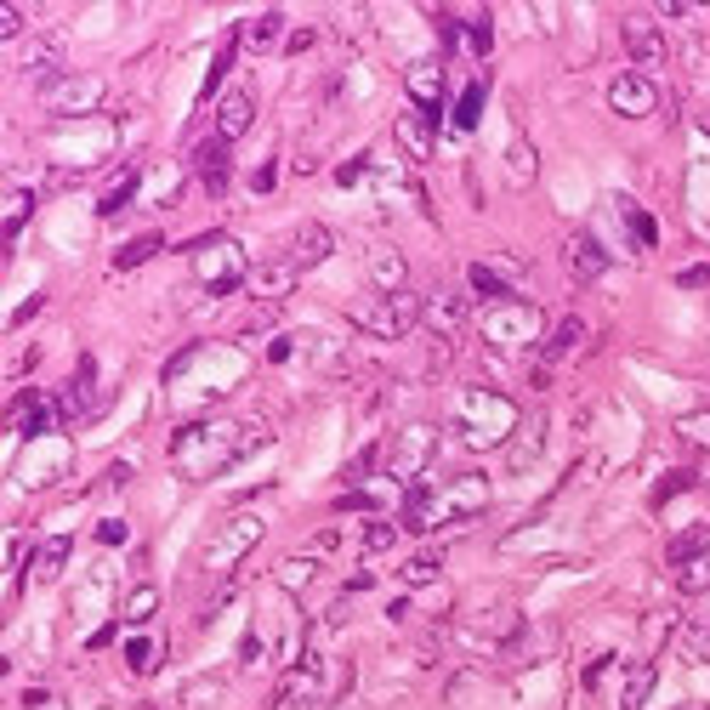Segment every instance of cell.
Segmentation results:
<instances>
[{"instance_id":"cell-18","label":"cell","mask_w":710,"mask_h":710,"mask_svg":"<svg viewBox=\"0 0 710 710\" xmlns=\"http://www.w3.org/2000/svg\"><path fill=\"white\" fill-rule=\"evenodd\" d=\"M194 171H199V182H205L211 194H222V188H228V142H222V137L199 142V148H194Z\"/></svg>"},{"instance_id":"cell-16","label":"cell","mask_w":710,"mask_h":710,"mask_svg":"<svg viewBox=\"0 0 710 710\" xmlns=\"http://www.w3.org/2000/svg\"><path fill=\"white\" fill-rule=\"evenodd\" d=\"M330 250H336V233L324 228V222H302V228H296V239H290V262L307 273V267H319Z\"/></svg>"},{"instance_id":"cell-8","label":"cell","mask_w":710,"mask_h":710,"mask_svg":"<svg viewBox=\"0 0 710 710\" xmlns=\"http://www.w3.org/2000/svg\"><path fill=\"white\" fill-rule=\"evenodd\" d=\"M421 336L449 341V347H461V341H466V302L455 296V290H438V296H426Z\"/></svg>"},{"instance_id":"cell-17","label":"cell","mask_w":710,"mask_h":710,"mask_svg":"<svg viewBox=\"0 0 710 710\" xmlns=\"http://www.w3.org/2000/svg\"><path fill=\"white\" fill-rule=\"evenodd\" d=\"M250 120H256V103H250V91H228V97H222V108H216V137H222V142L245 137Z\"/></svg>"},{"instance_id":"cell-7","label":"cell","mask_w":710,"mask_h":710,"mask_svg":"<svg viewBox=\"0 0 710 710\" xmlns=\"http://www.w3.org/2000/svg\"><path fill=\"white\" fill-rule=\"evenodd\" d=\"M608 108H614L620 120H648V114H659V86L648 74L625 69V74L608 80Z\"/></svg>"},{"instance_id":"cell-1","label":"cell","mask_w":710,"mask_h":710,"mask_svg":"<svg viewBox=\"0 0 710 710\" xmlns=\"http://www.w3.org/2000/svg\"><path fill=\"white\" fill-rule=\"evenodd\" d=\"M256 444H262V438H239V426H228V421H188L177 438H171V466H177L182 478L205 483Z\"/></svg>"},{"instance_id":"cell-35","label":"cell","mask_w":710,"mask_h":710,"mask_svg":"<svg viewBox=\"0 0 710 710\" xmlns=\"http://www.w3.org/2000/svg\"><path fill=\"white\" fill-rule=\"evenodd\" d=\"M676 432H682L693 449H710V409H699V415H682V421H676Z\"/></svg>"},{"instance_id":"cell-40","label":"cell","mask_w":710,"mask_h":710,"mask_svg":"<svg viewBox=\"0 0 710 710\" xmlns=\"http://www.w3.org/2000/svg\"><path fill=\"white\" fill-rule=\"evenodd\" d=\"M131 188H137V171H125V177H120V182H114V188L103 194V205H97V211H103V216L125 211V199H131Z\"/></svg>"},{"instance_id":"cell-42","label":"cell","mask_w":710,"mask_h":710,"mask_svg":"<svg viewBox=\"0 0 710 710\" xmlns=\"http://www.w3.org/2000/svg\"><path fill=\"white\" fill-rule=\"evenodd\" d=\"M233 52H239V40H228V46H222V52H216V69H211V80H205V86H222V74H228V63H233Z\"/></svg>"},{"instance_id":"cell-20","label":"cell","mask_w":710,"mask_h":710,"mask_svg":"<svg viewBox=\"0 0 710 710\" xmlns=\"http://www.w3.org/2000/svg\"><path fill=\"white\" fill-rule=\"evenodd\" d=\"M91 398H97V364H91V358H80V370H74L69 392H63L52 409H57V415H86Z\"/></svg>"},{"instance_id":"cell-27","label":"cell","mask_w":710,"mask_h":710,"mask_svg":"<svg viewBox=\"0 0 710 710\" xmlns=\"http://www.w3.org/2000/svg\"><path fill=\"white\" fill-rule=\"evenodd\" d=\"M620 205V216H625V228H631V245L637 250H654V239H659V228H654V216L642 211L637 199H614Z\"/></svg>"},{"instance_id":"cell-31","label":"cell","mask_w":710,"mask_h":710,"mask_svg":"<svg viewBox=\"0 0 710 710\" xmlns=\"http://www.w3.org/2000/svg\"><path fill=\"white\" fill-rule=\"evenodd\" d=\"M29 211H35V194H29V188H18V194H6V250H12V239L23 233Z\"/></svg>"},{"instance_id":"cell-25","label":"cell","mask_w":710,"mask_h":710,"mask_svg":"<svg viewBox=\"0 0 710 710\" xmlns=\"http://www.w3.org/2000/svg\"><path fill=\"white\" fill-rule=\"evenodd\" d=\"M540 449H546V415H529V421H523V438H517V449H506V466L517 472V466H529Z\"/></svg>"},{"instance_id":"cell-38","label":"cell","mask_w":710,"mask_h":710,"mask_svg":"<svg viewBox=\"0 0 710 710\" xmlns=\"http://www.w3.org/2000/svg\"><path fill=\"white\" fill-rule=\"evenodd\" d=\"M125 665H131V671H137V676H148V671H154V665H160V659H154V642L131 637V642H125Z\"/></svg>"},{"instance_id":"cell-6","label":"cell","mask_w":710,"mask_h":710,"mask_svg":"<svg viewBox=\"0 0 710 710\" xmlns=\"http://www.w3.org/2000/svg\"><path fill=\"white\" fill-rule=\"evenodd\" d=\"M319 705H330V671L319 665V654H302L279 676V710H319Z\"/></svg>"},{"instance_id":"cell-3","label":"cell","mask_w":710,"mask_h":710,"mask_svg":"<svg viewBox=\"0 0 710 710\" xmlns=\"http://www.w3.org/2000/svg\"><path fill=\"white\" fill-rule=\"evenodd\" d=\"M256 540H262V517H256V512H239V517H228V523H216V534L199 546V568H194V574H199V580H211V574L233 568Z\"/></svg>"},{"instance_id":"cell-37","label":"cell","mask_w":710,"mask_h":710,"mask_svg":"<svg viewBox=\"0 0 710 710\" xmlns=\"http://www.w3.org/2000/svg\"><path fill=\"white\" fill-rule=\"evenodd\" d=\"M682 591H693V597H699V591H710V551H699V557L682 568Z\"/></svg>"},{"instance_id":"cell-39","label":"cell","mask_w":710,"mask_h":710,"mask_svg":"<svg viewBox=\"0 0 710 710\" xmlns=\"http://www.w3.org/2000/svg\"><path fill=\"white\" fill-rule=\"evenodd\" d=\"M404 580H409V586H432V580H438V557H432V551H421V557H409Z\"/></svg>"},{"instance_id":"cell-47","label":"cell","mask_w":710,"mask_h":710,"mask_svg":"<svg viewBox=\"0 0 710 710\" xmlns=\"http://www.w3.org/2000/svg\"><path fill=\"white\" fill-rule=\"evenodd\" d=\"M341 546V529H319L313 534V551H336Z\"/></svg>"},{"instance_id":"cell-13","label":"cell","mask_w":710,"mask_h":710,"mask_svg":"<svg viewBox=\"0 0 710 710\" xmlns=\"http://www.w3.org/2000/svg\"><path fill=\"white\" fill-rule=\"evenodd\" d=\"M432 449H438V432H432V426H404V432H398V444H392V472H398V478H409L415 466L432 461Z\"/></svg>"},{"instance_id":"cell-24","label":"cell","mask_w":710,"mask_h":710,"mask_svg":"<svg viewBox=\"0 0 710 710\" xmlns=\"http://www.w3.org/2000/svg\"><path fill=\"white\" fill-rule=\"evenodd\" d=\"M63 52H69V40H63V35H35L29 46H23V69L46 74L52 63H63Z\"/></svg>"},{"instance_id":"cell-36","label":"cell","mask_w":710,"mask_h":710,"mask_svg":"<svg viewBox=\"0 0 710 710\" xmlns=\"http://www.w3.org/2000/svg\"><path fill=\"white\" fill-rule=\"evenodd\" d=\"M284 35V12H262V18H256V23H250V46H273V40H279Z\"/></svg>"},{"instance_id":"cell-11","label":"cell","mask_w":710,"mask_h":710,"mask_svg":"<svg viewBox=\"0 0 710 710\" xmlns=\"http://www.w3.org/2000/svg\"><path fill=\"white\" fill-rule=\"evenodd\" d=\"M620 40H625V52H631V63H637V74L642 69H665V35H659L654 23H642V18H631V23H620Z\"/></svg>"},{"instance_id":"cell-23","label":"cell","mask_w":710,"mask_h":710,"mask_svg":"<svg viewBox=\"0 0 710 710\" xmlns=\"http://www.w3.org/2000/svg\"><path fill=\"white\" fill-rule=\"evenodd\" d=\"M216 699H222V676H194V682H182L177 688L171 705L177 710H216Z\"/></svg>"},{"instance_id":"cell-10","label":"cell","mask_w":710,"mask_h":710,"mask_svg":"<svg viewBox=\"0 0 710 710\" xmlns=\"http://www.w3.org/2000/svg\"><path fill=\"white\" fill-rule=\"evenodd\" d=\"M296 279H302V267L290 262V256H279V262H262V267H250V296L256 302H284L290 290H296Z\"/></svg>"},{"instance_id":"cell-14","label":"cell","mask_w":710,"mask_h":710,"mask_svg":"<svg viewBox=\"0 0 710 710\" xmlns=\"http://www.w3.org/2000/svg\"><path fill=\"white\" fill-rule=\"evenodd\" d=\"M392 137H398V148H404L415 165L432 160V108H421V114H398V120H392Z\"/></svg>"},{"instance_id":"cell-43","label":"cell","mask_w":710,"mask_h":710,"mask_svg":"<svg viewBox=\"0 0 710 710\" xmlns=\"http://www.w3.org/2000/svg\"><path fill=\"white\" fill-rule=\"evenodd\" d=\"M364 546H370V551H387V546H392V523H370V529H364Z\"/></svg>"},{"instance_id":"cell-34","label":"cell","mask_w":710,"mask_h":710,"mask_svg":"<svg viewBox=\"0 0 710 710\" xmlns=\"http://www.w3.org/2000/svg\"><path fill=\"white\" fill-rule=\"evenodd\" d=\"M478 108H483V86H466L455 97V131H472L478 125Z\"/></svg>"},{"instance_id":"cell-46","label":"cell","mask_w":710,"mask_h":710,"mask_svg":"<svg viewBox=\"0 0 710 710\" xmlns=\"http://www.w3.org/2000/svg\"><path fill=\"white\" fill-rule=\"evenodd\" d=\"M688 483H693V472H671V483H665V489H659V495H654V500H671V495H676V489H688Z\"/></svg>"},{"instance_id":"cell-41","label":"cell","mask_w":710,"mask_h":710,"mask_svg":"<svg viewBox=\"0 0 710 710\" xmlns=\"http://www.w3.org/2000/svg\"><path fill=\"white\" fill-rule=\"evenodd\" d=\"M23 29H29V18H23V6H6V12H0V35H6V40H18Z\"/></svg>"},{"instance_id":"cell-30","label":"cell","mask_w":710,"mask_h":710,"mask_svg":"<svg viewBox=\"0 0 710 710\" xmlns=\"http://www.w3.org/2000/svg\"><path fill=\"white\" fill-rule=\"evenodd\" d=\"M160 245H165L160 233H137V239H125V245L114 250V267H120V273H125V267H142V262H148V256H154Z\"/></svg>"},{"instance_id":"cell-15","label":"cell","mask_w":710,"mask_h":710,"mask_svg":"<svg viewBox=\"0 0 710 710\" xmlns=\"http://www.w3.org/2000/svg\"><path fill=\"white\" fill-rule=\"evenodd\" d=\"M500 171H506V182H512V188H534V177H540V160H534V142L523 137V131H512V137H506Z\"/></svg>"},{"instance_id":"cell-5","label":"cell","mask_w":710,"mask_h":710,"mask_svg":"<svg viewBox=\"0 0 710 710\" xmlns=\"http://www.w3.org/2000/svg\"><path fill=\"white\" fill-rule=\"evenodd\" d=\"M108 86L103 74H74V69H57L52 80H40V103L57 108V114H91V108H103Z\"/></svg>"},{"instance_id":"cell-44","label":"cell","mask_w":710,"mask_h":710,"mask_svg":"<svg viewBox=\"0 0 710 710\" xmlns=\"http://www.w3.org/2000/svg\"><path fill=\"white\" fill-rule=\"evenodd\" d=\"M63 557H69V540H57V546H46V551H40V568H46V574H52V568L63 563Z\"/></svg>"},{"instance_id":"cell-29","label":"cell","mask_w":710,"mask_h":710,"mask_svg":"<svg viewBox=\"0 0 710 710\" xmlns=\"http://www.w3.org/2000/svg\"><path fill=\"white\" fill-rule=\"evenodd\" d=\"M699 551H710V529H705V523H693L688 534H676V540H671V568H688Z\"/></svg>"},{"instance_id":"cell-4","label":"cell","mask_w":710,"mask_h":710,"mask_svg":"<svg viewBox=\"0 0 710 710\" xmlns=\"http://www.w3.org/2000/svg\"><path fill=\"white\" fill-rule=\"evenodd\" d=\"M194 279L205 296H233L239 279H250V262L228 239H205V250H194Z\"/></svg>"},{"instance_id":"cell-45","label":"cell","mask_w":710,"mask_h":710,"mask_svg":"<svg viewBox=\"0 0 710 710\" xmlns=\"http://www.w3.org/2000/svg\"><path fill=\"white\" fill-rule=\"evenodd\" d=\"M676 284H682V290H693V284H710V267H682V273H676Z\"/></svg>"},{"instance_id":"cell-28","label":"cell","mask_w":710,"mask_h":710,"mask_svg":"<svg viewBox=\"0 0 710 710\" xmlns=\"http://www.w3.org/2000/svg\"><path fill=\"white\" fill-rule=\"evenodd\" d=\"M404 86H409V97H421V103L432 108L438 91H444V69H438V63H415V69L404 74Z\"/></svg>"},{"instance_id":"cell-32","label":"cell","mask_w":710,"mask_h":710,"mask_svg":"<svg viewBox=\"0 0 710 710\" xmlns=\"http://www.w3.org/2000/svg\"><path fill=\"white\" fill-rule=\"evenodd\" d=\"M154 608H160V591H154V586H137L131 597H125V620L142 625V620H154Z\"/></svg>"},{"instance_id":"cell-2","label":"cell","mask_w":710,"mask_h":710,"mask_svg":"<svg viewBox=\"0 0 710 710\" xmlns=\"http://www.w3.org/2000/svg\"><path fill=\"white\" fill-rule=\"evenodd\" d=\"M421 313H426L421 296L398 290V296H375V302L353 307V324L364 330V336H375V341H404L409 330L421 324Z\"/></svg>"},{"instance_id":"cell-21","label":"cell","mask_w":710,"mask_h":710,"mask_svg":"<svg viewBox=\"0 0 710 710\" xmlns=\"http://www.w3.org/2000/svg\"><path fill=\"white\" fill-rule=\"evenodd\" d=\"M654 659L648 654H637L631 665H625V688H620V710H642V699L654 693Z\"/></svg>"},{"instance_id":"cell-49","label":"cell","mask_w":710,"mask_h":710,"mask_svg":"<svg viewBox=\"0 0 710 710\" xmlns=\"http://www.w3.org/2000/svg\"><path fill=\"white\" fill-rule=\"evenodd\" d=\"M676 710H705V705H676Z\"/></svg>"},{"instance_id":"cell-12","label":"cell","mask_w":710,"mask_h":710,"mask_svg":"<svg viewBox=\"0 0 710 710\" xmlns=\"http://www.w3.org/2000/svg\"><path fill=\"white\" fill-rule=\"evenodd\" d=\"M364 273H370L375 296H398V290H409V267L392 245H375L370 256H364Z\"/></svg>"},{"instance_id":"cell-19","label":"cell","mask_w":710,"mask_h":710,"mask_svg":"<svg viewBox=\"0 0 710 710\" xmlns=\"http://www.w3.org/2000/svg\"><path fill=\"white\" fill-rule=\"evenodd\" d=\"M676 654L688 665H710V614H688L676 625Z\"/></svg>"},{"instance_id":"cell-48","label":"cell","mask_w":710,"mask_h":710,"mask_svg":"<svg viewBox=\"0 0 710 710\" xmlns=\"http://www.w3.org/2000/svg\"><path fill=\"white\" fill-rule=\"evenodd\" d=\"M529 387H534V392H546V387H551V364H546V358H540V364H534Z\"/></svg>"},{"instance_id":"cell-9","label":"cell","mask_w":710,"mask_h":710,"mask_svg":"<svg viewBox=\"0 0 710 710\" xmlns=\"http://www.w3.org/2000/svg\"><path fill=\"white\" fill-rule=\"evenodd\" d=\"M563 267H568L580 284H591V279H603V273H608V250L597 245L586 228H574V233L563 239Z\"/></svg>"},{"instance_id":"cell-26","label":"cell","mask_w":710,"mask_h":710,"mask_svg":"<svg viewBox=\"0 0 710 710\" xmlns=\"http://www.w3.org/2000/svg\"><path fill=\"white\" fill-rule=\"evenodd\" d=\"M580 341H586V319H580V313H568V319L557 324V330H551V341H546V364L568 358L574 347H580Z\"/></svg>"},{"instance_id":"cell-33","label":"cell","mask_w":710,"mask_h":710,"mask_svg":"<svg viewBox=\"0 0 710 710\" xmlns=\"http://www.w3.org/2000/svg\"><path fill=\"white\" fill-rule=\"evenodd\" d=\"M313 580H319L313 557H296V563H284V568H279V586H284V591H307Z\"/></svg>"},{"instance_id":"cell-22","label":"cell","mask_w":710,"mask_h":710,"mask_svg":"<svg viewBox=\"0 0 710 710\" xmlns=\"http://www.w3.org/2000/svg\"><path fill=\"white\" fill-rule=\"evenodd\" d=\"M466 284H472V290H478V302H489V307H506V302H512V284L500 279L489 262H472V267H466Z\"/></svg>"}]
</instances>
